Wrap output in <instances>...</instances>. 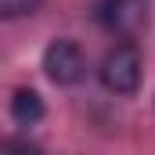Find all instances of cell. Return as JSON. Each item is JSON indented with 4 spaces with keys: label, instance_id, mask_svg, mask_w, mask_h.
<instances>
[{
    "label": "cell",
    "instance_id": "cell-1",
    "mask_svg": "<svg viewBox=\"0 0 155 155\" xmlns=\"http://www.w3.org/2000/svg\"><path fill=\"white\" fill-rule=\"evenodd\" d=\"M97 76H101V87L112 90V94H134L141 87V51L130 40L126 43H116L105 54Z\"/></svg>",
    "mask_w": 155,
    "mask_h": 155
},
{
    "label": "cell",
    "instance_id": "cell-2",
    "mask_svg": "<svg viewBox=\"0 0 155 155\" xmlns=\"http://www.w3.org/2000/svg\"><path fill=\"white\" fill-rule=\"evenodd\" d=\"M43 72L51 83L58 87H72L83 79L87 72V58H83V47L76 40H51L47 51H43Z\"/></svg>",
    "mask_w": 155,
    "mask_h": 155
},
{
    "label": "cell",
    "instance_id": "cell-3",
    "mask_svg": "<svg viewBox=\"0 0 155 155\" xmlns=\"http://www.w3.org/2000/svg\"><path fill=\"white\" fill-rule=\"evenodd\" d=\"M97 22L112 36L134 40L148 25V0H101L97 4Z\"/></svg>",
    "mask_w": 155,
    "mask_h": 155
},
{
    "label": "cell",
    "instance_id": "cell-4",
    "mask_svg": "<svg viewBox=\"0 0 155 155\" xmlns=\"http://www.w3.org/2000/svg\"><path fill=\"white\" fill-rule=\"evenodd\" d=\"M11 119L18 126H36L43 119V97L36 90H29V87L15 90V97H11Z\"/></svg>",
    "mask_w": 155,
    "mask_h": 155
},
{
    "label": "cell",
    "instance_id": "cell-5",
    "mask_svg": "<svg viewBox=\"0 0 155 155\" xmlns=\"http://www.w3.org/2000/svg\"><path fill=\"white\" fill-rule=\"evenodd\" d=\"M43 0H0V22H11V18H22V15H33Z\"/></svg>",
    "mask_w": 155,
    "mask_h": 155
}]
</instances>
